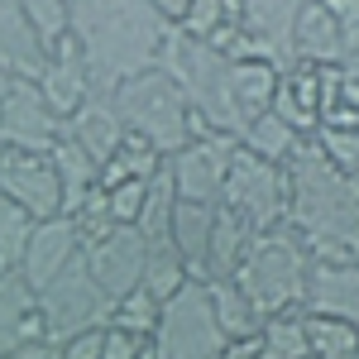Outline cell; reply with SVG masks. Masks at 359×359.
<instances>
[{
    "label": "cell",
    "mask_w": 359,
    "mask_h": 359,
    "mask_svg": "<svg viewBox=\"0 0 359 359\" xmlns=\"http://www.w3.org/2000/svg\"><path fill=\"white\" fill-rule=\"evenodd\" d=\"M287 225L311 264H359V177L326 163L311 135L287 158Z\"/></svg>",
    "instance_id": "1"
},
{
    "label": "cell",
    "mask_w": 359,
    "mask_h": 359,
    "mask_svg": "<svg viewBox=\"0 0 359 359\" xmlns=\"http://www.w3.org/2000/svg\"><path fill=\"white\" fill-rule=\"evenodd\" d=\"M168 20L149 0H72V43L91 72V86L111 96L120 82L158 67Z\"/></svg>",
    "instance_id": "2"
},
{
    "label": "cell",
    "mask_w": 359,
    "mask_h": 359,
    "mask_svg": "<svg viewBox=\"0 0 359 359\" xmlns=\"http://www.w3.org/2000/svg\"><path fill=\"white\" fill-rule=\"evenodd\" d=\"M158 67H163L168 77L177 82V91L187 96V111H192V120H196V135L240 139L245 111H240V101H235L230 57L172 25L168 39H163V53H158Z\"/></svg>",
    "instance_id": "3"
},
{
    "label": "cell",
    "mask_w": 359,
    "mask_h": 359,
    "mask_svg": "<svg viewBox=\"0 0 359 359\" xmlns=\"http://www.w3.org/2000/svg\"><path fill=\"white\" fill-rule=\"evenodd\" d=\"M306 273H311V254H306L302 235L283 221L254 235L249 254L235 269V283L259 316H278V311H297L306 302Z\"/></svg>",
    "instance_id": "4"
},
{
    "label": "cell",
    "mask_w": 359,
    "mask_h": 359,
    "mask_svg": "<svg viewBox=\"0 0 359 359\" xmlns=\"http://www.w3.org/2000/svg\"><path fill=\"white\" fill-rule=\"evenodd\" d=\"M111 101H115V111H120L125 135L144 139V144H149L154 154H163V158H172V154L196 135L187 96L177 91V82L168 77L163 67H149V72H139L130 82H120L111 91Z\"/></svg>",
    "instance_id": "5"
},
{
    "label": "cell",
    "mask_w": 359,
    "mask_h": 359,
    "mask_svg": "<svg viewBox=\"0 0 359 359\" xmlns=\"http://www.w3.org/2000/svg\"><path fill=\"white\" fill-rule=\"evenodd\" d=\"M230 345L211 311V292L201 278H187L158 311V331H154V350L158 359H221Z\"/></svg>",
    "instance_id": "6"
},
{
    "label": "cell",
    "mask_w": 359,
    "mask_h": 359,
    "mask_svg": "<svg viewBox=\"0 0 359 359\" xmlns=\"http://www.w3.org/2000/svg\"><path fill=\"white\" fill-rule=\"evenodd\" d=\"M39 316H43L48 345H57V340H67V335H77V331H91V326H106L111 302H106V292L96 287V278L86 269V254H77V259L39 292Z\"/></svg>",
    "instance_id": "7"
},
{
    "label": "cell",
    "mask_w": 359,
    "mask_h": 359,
    "mask_svg": "<svg viewBox=\"0 0 359 359\" xmlns=\"http://www.w3.org/2000/svg\"><path fill=\"white\" fill-rule=\"evenodd\" d=\"M221 206L245 216L254 230L283 225L287 221V168L264 163V158H254V154H245L235 144L230 172H225V187H221Z\"/></svg>",
    "instance_id": "8"
},
{
    "label": "cell",
    "mask_w": 359,
    "mask_h": 359,
    "mask_svg": "<svg viewBox=\"0 0 359 359\" xmlns=\"http://www.w3.org/2000/svg\"><path fill=\"white\" fill-rule=\"evenodd\" d=\"M62 139V120L39 96V82L0 77V144L5 154H48Z\"/></svg>",
    "instance_id": "9"
},
{
    "label": "cell",
    "mask_w": 359,
    "mask_h": 359,
    "mask_svg": "<svg viewBox=\"0 0 359 359\" xmlns=\"http://www.w3.org/2000/svg\"><path fill=\"white\" fill-rule=\"evenodd\" d=\"M230 154H235V139L230 135H192L172 158H163V172H168V182H172V192H177V201L221 206Z\"/></svg>",
    "instance_id": "10"
},
{
    "label": "cell",
    "mask_w": 359,
    "mask_h": 359,
    "mask_svg": "<svg viewBox=\"0 0 359 359\" xmlns=\"http://www.w3.org/2000/svg\"><path fill=\"white\" fill-rule=\"evenodd\" d=\"M86 269L96 278V287L106 292V302H120L130 297L135 287H144V259H149V245L135 225H115L106 230L96 245H86Z\"/></svg>",
    "instance_id": "11"
},
{
    "label": "cell",
    "mask_w": 359,
    "mask_h": 359,
    "mask_svg": "<svg viewBox=\"0 0 359 359\" xmlns=\"http://www.w3.org/2000/svg\"><path fill=\"white\" fill-rule=\"evenodd\" d=\"M0 196L25 206L34 221L62 216V187H57L48 154H5L0 158Z\"/></svg>",
    "instance_id": "12"
},
{
    "label": "cell",
    "mask_w": 359,
    "mask_h": 359,
    "mask_svg": "<svg viewBox=\"0 0 359 359\" xmlns=\"http://www.w3.org/2000/svg\"><path fill=\"white\" fill-rule=\"evenodd\" d=\"M77 254H82V240H77L72 216H53V221L34 225V235H29V245H25V259H20L15 273L25 278L29 287H34V297H39V292H43Z\"/></svg>",
    "instance_id": "13"
},
{
    "label": "cell",
    "mask_w": 359,
    "mask_h": 359,
    "mask_svg": "<svg viewBox=\"0 0 359 359\" xmlns=\"http://www.w3.org/2000/svg\"><path fill=\"white\" fill-rule=\"evenodd\" d=\"M306 0H240V25L254 39L264 62L287 67L292 62V29Z\"/></svg>",
    "instance_id": "14"
},
{
    "label": "cell",
    "mask_w": 359,
    "mask_h": 359,
    "mask_svg": "<svg viewBox=\"0 0 359 359\" xmlns=\"http://www.w3.org/2000/svg\"><path fill=\"white\" fill-rule=\"evenodd\" d=\"M39 96L48 101V111H53L62 125L96 96L91 72H86V62L77 57V43H72V39H62L53 53H48V67L39 72Z\"/></svg>",
    "instance_id": "15"
},
{
    "label": "cell",
    "mask_w": 359,
    "mask_h": 359,
    "mask_svg": "<svg viewBox=\"0 0 359 359\" xmlns=\"http://www.w3.org/2000/svg\"><path fill=\"white\" fill-rule=\"evenodd\" d=\"M292 62L316 67V72H331V67L355 62V53L345 48V39H340V29H335L331 10H326L321 0H306L302 15H297V29H292Z\"/></svg>",
    "instance_id": "16"
},
{
    "label": "cell",
    "mask_w": 359,
    "mask_h": 359,
    "mask_svg": "<svg viewBox=\"0 0 359 359\" xmlns=\"http://www.w3.org/2000/svg\"><path fill=\"white\" fill-rule=\"evenodd\" d=\"M43 67H48V48L39 43L25 5L20 0H0V77L39 82Z\"/></svg>",
    "instance_id": "17"
},
{
    "label": "cell",
    "mask_w": 359,
    "mask_h": 359,
    "mask_svg": "<svg viewBox=\"0 0 359 359\" xmlns=\"http://www.w3.org/2000/svg\"><path fill=\"white\" fill-rule=\"evenodd\" d=\"M302 311L335 316L359 331V264H311Z\"/></svg>",
    "instance_id": "18"
},
{
    "label": "cell",
    "mask_w": 359,
    "mask_h": 359,
    "mask_svg": "<svg viewBox=\"0 0 359 359\" xmlns=\"http://www.w3.org/2000/svg\"><path fill=\"white\" fill-rule=\"evenodd\" d=\"M269 111L278 120H287L297 135H316L321 130V72L316 67H302V62H287L278 72L273 106Z\"/></svg>",
    "instance_id": "19"
},
{
    "label": "cell",
    "mask_w": 359,
    "mask_h": 359,
    "mask_svg": "<svg viewBox=\"0 0 359 359\" xmlns=\"http://www.w3.org/2000/svg\"><path fill=\"white\" fill-rule=\"evenodd\" d=\"M20 345H48V335H43L34 287L10 269V273H0V355L20 350Z\"/></svg>",
    "instance_id": "20"
},
{
    "label": "cell",
    "mask_w": 359,
    "mask_h": 359,
    "mask_svg": "<svg viewBox=\"0 0 359 359\" xmlns=\"http://www.w3.org/2000/svg\"><path fill=\"white\" fill-rule=\"evenodd\" d=\"M62 135H72L77 144H82L86 154L96 158V163H106L115 149H120V139H125V125H120V111H115V101L111 96H91L82 111L72 115L67 125H62Z\"/></svg>",
    "instance_id": "21"
},
{
    "label": "cell",
    "mask_w": 359,
    "mask_h": 359,
    "mask_svg": "<svg viewBox=\"0 0 359 359\" xmlns=\"http://www.w3.org/2000/svg\"><path fill=\"white\" fill-rule=\"evenodd\" d=\"M48 163H53L57 187H62V216H72V211L86 201V192L101 182V163H96L72 135H62L53 149H48Z\"/></svg>",
    "instance_id": "22"
},
{
    "label": "cell",
    "mask_w": 359,
    "mask_h": 359,
    "mask_svg": "<svg viewBox=\"0 0 359 359\" xmlns=\"http://www.w3.org/2000/svg\"><path fill=\"white\" fill-rule=\"evenodd\" d=\"M254 225L245 216H235L230 206H216V225H211V245H206V278H235L240 259L254 245Z\"/></svg>",
    "instance_id": "23"
},
{
    "label": "cell",
    "mask_w": 359,
    "mask_h": 359,
    "mask_svg": "<svg viewBox=\"0 0 359 359\" xmlns=\"http://www.w3.org/2000/svg\"><path fill=\"white\" fill-rule=\"evenodd\" d=\"M211 225H216V206H206V201H177L172 206V245H177V254H182V264H187L192 278H206Z\"/></svg>",
    "instance_id": "24"
},
{
    "label": "cell",
    "mask_w": 359,
    "mask_h": 359,
    "mask_svg": "<svg viewBox=\"0 0 359 359\" xmlns=\"http://www.w3.org/2000/svg\"><path fill=\"white\" fill-rule=\"evenodd\" d=\"M302 139L306 135H297L287 120H278L273 111H264V115H254L245 130H240V149L245 154H254V158H264V163H278V168H287V158L302 149Z\"/></svg>",
    "instance_id": "25"
},
{
    "label": "cell",
    "mask_w": 359,
    "mask_h": 359,
    "mask_svg": "<svg viewBox=\"0 0 359 359\" xmlns=\"http://www.w3.org/2000/svg\"><path fill=\"white\" fill-rule=\"evenodd\" d=\"M206 283V292H211V311H216V321H221L225 340H254L259 326H264V316L254 311L245 292H240V283L235 278H201Z\"/></svg>",
    "instance_id": "26"
},
{
    "label": "cell",
    "mask_w": 359,
    "mask_h": 359,
    "mask_svg": "<svg viewBox=\"0 0 359 359\" xmlns=\"http://www.w3.org/2000/svg\"><path fill=\"white\" fill-rule=\"evenodd\" d=\"M278 72H283V67L264 62V57H230V82H235V101H240V111H245V125L273 106Z\"/></svg>",
    "instance_id": "27"
},
{
    "label": "cell",
    "mask_w": 359,
    "mask_h": 359,
    "mask_svg": "<svg viewBox=\"0 0 359 359\" xmlns=\"http://www.w3.org/2000/svg\"><path fill=\"white\" fill-rule=\"evenodd\" d=\"M259 359H306V311H278L264 316V326L254 335Z\"/></svg>",
    "instance_id": "28"
},
{
    "label": "cell",
    "mask_w": 359,
    "mask_h": 359,
    "mask_svg": "<svg viewBox=\"0 0 359 359\" xmlns=\"http://www.w3.org/2000/svg\"><path fill=\"white\" fill-rule=\"evenodd\" d=\"M158 172H163V154H154L144 139L125 135L120 149L101 163V187H115V182H149V177H158Z\"/></svg>",
    "instance_id": "29"
},
{
    "label": "cell",
    "mask_w": 359,
    "mask_h": 359,
    "mask_svg": "<svg viewBox=\"0 0 359 359\" xmlns=\"http://www.w3.org/2000/svg\"><path fill=\"white\" fill-rule=\"evenodd\" d=\"M172 206H177V192L168 182V172H158L144 192V211H139L135 230L144 235V245H172Z\"/></svg>",
    "instance_id": "30"
},
{
    "label": "cell",
    "mask_w": 359,
    "mask_h": 359,
    "mask_svg": "<svg viewBox=\"0 0 359 359\" xmlns=\"http://www.w3.org/2000/svg\"><path fill=\"white\" fill-rule=\"evenodd\" d=\"M355 350H359L355 326L306 311V359H355Z\"/></svg>",
    "instance_id": "31"
},
{
    "label": "cell",
    "mask_w": 359,
    "mask_h": 359,
    "mask_svg": "<svg viewBox=\"0 0 359 359\" xmlns=\"http://www.w3.org/2000/svg\"><path fill=\"white\" fill-rule=\"evenodd\" d=\"M158 311H163V302H158L149 287H135L130 297L111 302L106 326H115V331H130V335H139V340H154V331H158Z\"/></svg>",
    "instance_id": "32"
},
{
    "label": "cell",
    "mask_w": 359,
    "mask_h": 359,
    "mask_svg": "<svg viewBox=\"0 0 359 359\" xmlns=\"http://www.w3.org/2000/svg\"><path fill=\"white\" fill-rule=\"evenodd\" d=\"M187 278H192V273H187V264H182L177 245H149V259H144V287H149L158 302H168Z\"/></svg>",
    "instance_id": "33"
},
{
    "label": "cell",
    "mask_w": 359,
    "mask_h": 359,
    "mask_svg": "<svg viewBox=\"0 0 359 359\" xmlns=\"http://www.w3.org/2000/svg\"><path fill=\"white\" fill-rule=\"evenodd\" d=\"M230 25H240V0H192L187 15L177 20V29L192 34V39H201V43H211V39Z\"/></svg>",
    "instance_id": "34"
},
{
    "label": "cell",
    "mask_w": 359,
    "mask_h": 359,
    "mask_svg": "<svg viewBox=\"0 0 359 359\" xmlns=\"http://www.w3.org/2000/svg\"><path fill=\"white\" fill-rule=\"evenodd\" d=\"M34 216H29L25 206H15L10 196H0V273H10V269H20V259H25V245L29 235H34Z\"/></svg>",
    "instance_id": "35"
},
{
    "label": "cell",
    "mask_w": 359,
    "mask_h": 359,
    "mask_svg": "<svg viewBox=\"0 0 359 359\" xmlns=\"http://www.w3.org/2000/svg\"><path fill=\"white\" fill-rule=\"evenodd\" d=\"M20 5H25L29 25H34L39 43H43L48 53L72 34V0H20Z\"/></svg>",
    "instance_id": "36"
},
{
    "label": "cell",
    "mask_w": 359,
    "mask_h": 359,
    "mask_svg": "<svg viewBox=\"0 0 359 359\" xmlns=\"http://www.w3.org/2000/svg\"><path fill=\"white\" fill-rule=\"evenodd\" d=\"M316 149H321V158L340 172H350L359 177V130H316Z\"/></svg>",
    "instance_id": "37"
},
{
    "label": "cell",
    "mask_w": 359,
    "mask_h": 359,
    "mask_svg": "<svg viewBox=\"0 0 359 359\" xmlns=\"http://www.w3.org/2000/svg\"><path fill=\"white\" fill-rule=\"evenodd\" d=\"M149 182H154V177H149ZM149 182H115V187H106V211H111L115 225H135L139 221Z\"/></svg>",
    "instance_id": "38"
},
{
    "label": "cell",
    "mask_w": 359,
    "mask_h": 359,
    "mask_svg": "<svg viewBox=\"0 0 359 359\" xmlns=\"http://www.w3.org/2000/svg\"><path fill=\"white\" fill-rule=\"evenodd\" d=\"M101 340H106V326L77 331L67 340H57V345H48V359H101Z\"/></svg>",
    "instance_id": "39"
},
{
    "label": "cell",
    "mask_w": 359,
    "mask_h": 359,
    "mask_svg": "<svg viewBox=\"0 0 359 359\" xmlns=\"http://www.w3.org/2000/svg\"><path fill=\"white\" fill-rule=\"evenodd\" d=\"M326 10H331L335 29H340V39H345V48L359 57V0H321Z\"/></svg>",
    "instance_id": "40"
},
{
    "label": "cell",
    "mask_w": 359,
    "mask_h": 359,
    "mask_svg": "<svg viewBox=\"0 0 359 359\" xmlns=\"http://www.w3.org/2000/svg\"><path fill=\"white\" fill-rule=\"evenodd\" d=\"M149 340H139V335L130 331H115V326H106V340H101V359H139V350H144Z\"/></svg>",
    "instance_id": "41"
},
{
    "label": "cell",
    "mask_w": 359,
    "mask_h": 359,
    "mask_svg": "<svg viewBox=\"0 0 359 359\" xmlns=\"http://www.w3.org/2000/svg\"><path fill=\"white\" fill-rule=\"evenodd\" d=\"M149 5H154V10H158V15H163L168 25H177V20H182V15H187V5H192V0H149Z\"/></svg>",
    "instance_id": "42"
},
{
    "label": "cell",
    "mask_w": 359,
    "mask_h": 359,
    "mask_svg": "<svg viewBox=\"0 0 359 359\" xmlns=\"http://www.w3.org/2000/svg\"><path fill=\"white\" fill-rule=\"evenodd\" d=\"M221 359H259V345L254 340H230L221 350Z\"/></svg>",
    "instance_id": "43"
},
{
    "label": "cell",
    "mask_w": 359,
    "mask_h": 359,
    "mask_svg": "<svg viewBox=\"0 0 359 359\" xmlns=\"http://www.w3.org/2000/svg\"><path fill=\"white\" fill-rule=\"evenodd\" d=\"M0 359H48V345H20V350H5Z\"/></svg>",
    "instance_id": "44"
},
{
    "label": "cell",
    "mask_w": 359,
    "mask_h": 359,
    "mask_svg": "<svg viewBox=\"0 0 359 359\" xmlns=\"http://www.w3.org/2000/svg\"><path fill=\"white\" fill-rule=\"evenodd\" d=\"M355 359H359V350H355Z\"/></svg>",
    "instance_id": "45"
},
{
    "label": "cell",
    "mask_w": 359,
    "mask_h": 359,
    "mask_svg": "<svg viewBox=\"0 0 359 359\" xmlns=\"http://www.w3.org/2000/svg\"><path fill=\"white\" fill-rule=\"evenodd\" d=\"M355 62H359V57H355Z\"/></svg>",
    "instance_id": "46"
}]
</instances>
